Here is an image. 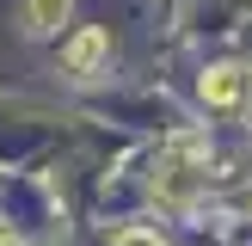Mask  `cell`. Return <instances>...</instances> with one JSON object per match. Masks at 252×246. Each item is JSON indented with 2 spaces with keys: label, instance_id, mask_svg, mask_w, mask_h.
Returning <instances> with one entry per match:
<instances>
[{
  "label": "cell",
  "instance_id": "cell-1",
  "mask_svg": "<svg viewBox=\"0 0 252 246\" xmlns=\"http://www.w3.org/2000/svg\"><path fill=\"white\" fill-rule=\"evenodd\" d=\"M105 49H111V31H98V25H86V31L74 37L68 49H62V62H68V74H93L98 62H105Z\"/></svg>",
  "mask_w": 252,
  "mask_h": 246
},
{
  "label": "cell",
  "instance_id": "cell-2",
  "mask_svg": "<svg viewBox=\"0 0 252 246\" xmlns=\"http://www.w3.org/2000/svg\"><path fill=\"white\" fill-rule=\"evenodd\" d=\"M203 98H209V105H234V98H240V68L203 74Z\"/></svg>",
  "mask_w": 252,
  "mask_h": 246
},
{
  "label": "cell",
  "instance_id": "cell-3",
  "mask_svg": "<svg viewBox=\"0 0 252 246\" xmlns=\"http://www.w3.org/2000/svg\"><path fill=\"white\" fill-rule=\"evenodd\" d=\"M62 12H68V0H31V31H49Z\"/></svg>",
  "mask_w": 252,
  "mask_h": 246
},
{
  "label": "cell",
  "instance_id": "cell-4",
  "mask_svg": "<svg viewBox=\"0 0 252 246\" xmlns=\"http://www.w3.org/2000/svg\"><path fill=\"white\" fill-rule=\"evenodd\" d=\"M117 246H160L154 234H117Z\"/></svg>",
  "mask_w": 252,
  "mask_h": 246
},
{
  "label": "cell",
  "instance_id": "cell-5",
  "mask_svg": "<svg viewBox=\"0 0 252 246\" xmlns=\"http://www.w3.org/2000/svg\"><path fill=\"white\" fill-rule=\"evenodd\" d=\"M0 246H19V240H12V234H6V228H0Z\"/></svg>",
  "mask_w": 252,
  "mask_h": 246
}]
</instances>
